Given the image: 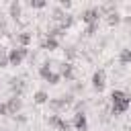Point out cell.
<instances>
[{"label":"cell","mask_w":131,"mask_h":131,"mask_svg":"<svg viewBox=\"0 0 131 131\" xmlns=\"http://www.w3.org/2000/svg\"><path fill=\"white\" fill-rule=\"evenodd\" d=\"M84 106H86V100H80V98H76V102H74V113H84Z\"/></svg>","instance_id":"cell-24"},{"label":"cell","mask_w":131,"mask_h":131,"mask_svg":"<svg viewBox=\"0 0 131 131\" xmlns=\"http://www.w3.org/2000/svg\"><path fill=\"white\" fill-rule=\"evenodd\" d=\"M92 88H94V92H102L104 90V86H106V72L104 70H96L94 74H92Z\"/></svg>","instance_id":"cell-5"},{"label":"cell","mask_w":131,"mask_h":131,"mask_svg":"<svg viewBox=\"0 0 131 131\" xmlns=\"http://www.w3.org/2000/svg\"><path fill=\"white\" fill-rule=\"evenodd\" d=\"M74 20H76V18H74V14H70V12H66V16H63V20L59 23V27L68 31V29H70V27L74 25Z\"/></svg>","instance_id":"cell-17"},{"label":"cell","mask_w":131,"mask_h":131,"mask_svg":"<svg viewBox=\"0 0 131 131\" xmlns=\"http://www.w3.org/2000/svg\"><path fill=\"white\" fill-rule=\"evenodd\" d=\"M10 59H8V49H0V68H8Z\"/></svg>","instance_id":"cell-22"},{"label":"cell","mask_w":131,"mask_h":131,"mask_svg":"<svg viewBox=\"0 0 131 131\" xmlns=\"http://www.w3.org/2000/svg\"><path fill=\"white\" fill-rule=\"evenodd\" d=\"M111 115H123L129 111L131 106V94H127L125 90H113L111 92Z\"/></svg>","instance_id":"cell-1"},{"label":"cell","mask_w":131,"mask_h":131,"mask_svg":"<svg viewBox=\"0 0 131 131\" xmlns=\"http://www.w3.org/2000/svg\"><path fill=\"white\" fill-rule=\"evenodd\" d=\"M123 23H127V25H131V16H123Z\"/></svg>","instance_id":"cell-30"},{"label":"cell","mask_w":131,"mask_h":131,"mask_svg":"<svg viewBox=\"0 0 131 131\" xmlns=\"http://www.w3.org/2000/svg\"><path fill=\"white\" fill-rule=\"evenodd\" d=\"M14 41H16V45H20V47H29V45L33 43V33H29V31H18V33L14 35Z\"/></svg>","instance_id":"cell-10"},{"label":"cell","mask_w":131,"mask_h":131,"mask_svg":"<svg viewBox=\"0 0 131 131\" xmlns=\"http://www.w3.org/2000/svg\"><path fill=\"white\" fill-rule=\"evenodd\" d=\"M41 49H45V51H55V49H59V39L45 35L43 41H41Z\"/></svg>","instance_id":"cell-11"},{"label":"cell","mask_w":131,"mask_h":131,"mask_svg":"<svg viewBox=\"0 0 131 131\" xmlns=\"http://www.w3.org/2000/svg\"><path fill=\"white\" fill-rule=\"evenodd\" d=\"M100 16H102V14H100L98 6H88V8H84L82 14H80L82 23H86V25H94V23H98Z\"/></svg>","instance_id":"cell-3"},{"label":"cell","mask_w":131,"mask_h":131,"mask_svg":"<svg viewBox=\"0 0 131 131\" xmlns=\"http://www.w3.org/2000/svg\"><path fill=\"white\" fill-rule=\"evenodd\" d=\"M6 106H8V115H10V117L18 115V113L23 111V96H10V98L6 100Z\"/></svg>","instance_id":"cell-8"},{"label":"cell","mask_w":131,"mask_h":131,"mask_svg":"<svg viewBox=\"0 0 131 131\" xmlns=\"http://www.w3.org/2000/svg\"><path fill=\"white\" fill-rule=\"evenodd\" d=\"M27 6H29V8H33V10H41V8H45V6H47V2H45V0H29V2H27Z\"/></svg>","instance_id":"cell-18"},{"label":"cell","mask_w":131,"mask_h":131,"mask_svg":"<svg viewBox=\"0 0 131 131\" xmlns=\"http://www.w3.org/2000/svg\"><path fill=\"white\" fill-rule=\"evenodd\" d=\"M119 63L121 66H129L131 63V47H123L119 53Z\"/></svg>","instance_id":"cell-13"},{"label":"cell","mask_w":131,"mask_h":131,"mask_svg":"<svg viewBox=\"0 0 131 131\" xmlns=\"http://www.w3.org/2000/svg\"><path fill=\"white\" fill-rule=\"evenodd\" d=\"M96 31H98V23H94V25H86L84 35H86V37H92V35H96Z\"/></svg>","instance_id":"cell-23"},{"label":"cell","mask_w":131,"mask_h":131,"mask_svg":"<svg viewBox=\"0 0 131 131\" xmlns=\"http://www.w3.org/2000/svg\"><path fill=\"white\" fill-rule=\"evenodd\" d=\"M8 16H10L12 20H20V16H23V4H20L18 0H12V2L8 4Z\"/></svg>","instance_id":"cell-9"},{"label":"cell","mask_w":131,"mask_h":131,"mask_svg":"<svg viewBox=\"0 0 131 131\" xmlns=\"http://www.w3.org/2000/svg\"><path fill=\"white\" fill-rule=\"evenodd\" d=\"M51 63H53V61L47 59V61H43V63L39 66V78H41V80H45V78L51 74Z\"/></svg>","instance_id":"cell-14"},{"label":"cell","mask_w":131,"mask_h":131,"mask_svg":"<svg viewBox=\"0 0 131 131\" xmlns=\"http://www.w3.org/2000/svg\"><path fill=\"white\" fill-rule=\"evenodd\" d=\"M70 92H72L74 96L82 94V92H84V84H82V82H72V86H70Z\"/></svg>","instance_id":"cell-21"},{"label":"cell","mask_w":131,"mask_h":131,"mask_svg":"<svg viewBox=\"0 0 131 131\" xmlns=\"http://www.w3.org/2000/svg\"><path fill=\"white\" fill-rule=\"evenodd\" d=\"M0 115H8V106H6V102H0Z\"/></svg>","instance_id":"cell-29"},{"label":"cell","mask_w":131,"mask_h":131,"mask_svg":"<svg viewBox=\"0 0 131 131\" xmlns=\"http://www.w3.org/2000/svg\"><path fill=\"white\" fill-rule=\"evenodd\" d=\"M63 53H66V59H68L70 63H72V61H74V59L78 57V49H76L74 45H68V47L63 49Z\"/></svg>","instance_id":"cell-16"},{"label":"cell","mask_w":131,"mask_h":131,"mask_svg":"<svg viewBox=\"0 0 131 131\" xmlns=\"http://www.w3.org/2000/svg\"><path fill=\"white\" fill-rule=\"evenodd\" d=\"M29 47H20V45H14L12 49H8V59H10V66L16 68L20 66L25 59H29Z\"/></svg>","instance_id":"cell-2"},{"label":"cell","mask_w":131,"mask_h":131,"mask_svg":"<svg viewBox=\"0 0 131 131\" xmlns=\"http://www.w3.org/2000/svg\"><path fill=\"white\" fill-rule=\"evenodd\" d=\"M121 20H123V16H121L119 12H113V14H108V16H106V23H108L111 27H117Z\"/></svg>","instance_id":"cell-19"},{"label":"cell","mask_w":131,"mask_h":131,"mask_svg":"<svg viewBox=\"0 0 131 131\" xmlns=\"http://www.w3.org/2000/svg\"><path fill=\"white\" fill-rule=\"evenodd\" d=\"M59 74L61 78H66V82H76V66L70 61H61L59 63Z\"/></svg>","instance_id":"cell-6"},{"label":"cell","mask_w":131,"mask_h":131,"mask_svg":"<svg viewBox=\"0 0 131 131\" xmlns=\"http://www.w3.org/2000/svg\"><path fill=\"white\" fill-rule=\"evenodd\" d=\"M33 102H35V104H47V102H49V92L43 90V88L37 90V92L33 94Z\"/></svg>","instance_id":"cell-12"},{"label":"cell","mask_w":131,"mask_h":131,"mask_svg":"<svg viewBox=\"0 0 131 131\" xmlns=\"http://www.w3.org/2000/svg\"><path fill=\"white\" fill-rule=\"evenodd\" d=\"M59 6H61L63 10H70V8H72V2H70V0H61V2H59Z\"/></svg>","instance_id":"cell-27"},{"label":"cell","mask_w":131,"mask_h":131,"mask_svg":"<svg viewBox=\"0 0 131 131\" xmlns=\"http://www.w3.org/2000/svg\"><path fill=\"white\" fill-rule=\"evenodd\" d=\"M59 80H61V74H59V72H53V70H51V74H49V76L45 78V82H49L51 86L59 84Z\"/></svg>","instance_id":"cell-20"},{"label":"cell","mask_w":131,"mask_h":131,"mask_svg":"<svg viewBox=\"0 0 131 131\" xmlns=\"http://www.w3.org/2000/svg\"><path fill=\"white\" fill-rule=\"evenodd\" d=\"M0 90H2V82H0Z\"/></svg>","instance_id":"cell-31"},{"label":"cell","mask_w":131,"mask_h":131,"mask_svg":"<svg viewBox=\"0 0 131 131\" xmlns=\"http://www.w3.org/2000/svg\"><path fill=\"white\" fill-rule=\"evenodd\" d=\"M72 129L74 131H88V119H86V113H74L72 119Z\"/></svg>","instance_id":"cell-4"},{"label":"cell","mask_w":131,"mask_h":131,"mask_svg":"<svg viewBox=\"0 0 131 131\" xmlns=\"http://www.w3.org/2000/svg\"><path fill=\"white\" fill-rule=\"evenodd\" d=\"M12 119H14V123H18V125H25V123L29 121V119H27V115H23V113H18V115H14Z\"/></svg>","instance_id":"cell-25"},{"label":"cell","mask_w":131,"mask_h":131,"mask_svg":"<svg viewBox=\"0 0 131 131\" xmlns=\"http://www.w3.org/2000/svg\"><path fill=\"white\" fill-rule=\"evenodd\" d=\"M8 88H10V96H23L27 84L23 78H10L8 80Z\"/></svg>","instance_id":"cell-7"},{"label":"cell","mask_w":131,"mask_h":131,"mask_svg":"<svg viewBox=\"0 0 131 131\" xmlns=\"http://www.w3.org/2000/svg\"><path fill=\"white\" fill-rule=\"evenodd\" d=\"M57 131H72V123L70 121H61L59 127H57Z\"/></svg>","instance_id":"cell-26"},{"label":"cell","mask_w":131,"mask_h":131,"mask_svg":"<svg viewBox=\"0 0 131 131\" xmlns=\"http://www.w3.org/2000/svg\"><path fill=\"white\" fill-rule=\"evenodd\" d=\"M0 33H6V18L0 16Z\"/></svg>","instance_id":"cell-28"},{"label":"cell","mask_w":131,"mask_h":131,"mask_svg":"<svg viewBox=\"0 0 131 131\" xmlns=\"http://www.w3.org/2000/svg\"><path fill=\"white\" fill-rule=\"evenodd\" d=\"M61 121H63V119H61V115H53V113H51V115H47V117H45V123H47L49 127H53V129H57Z\"/></svg>","instance_id":"cell-15"}]
</instances>
